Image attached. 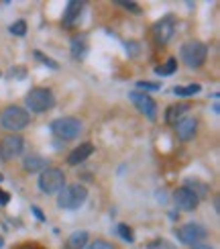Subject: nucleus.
Here are the masks:
<instances>
[{
  "mask_svg": "<svg viewBox=\"0 0 220 249\" xmlns=\"http://www.w3.org/2000/svg\"><path fill=\"white\" fill-rule=\"evenodd\" d=\"M25 104L31 113H47L55 106V96L49 88H33V90L27 94Z\"/></svg>",
  "mask_w": 220,
  "mask_h": 249,
  "instance_id": "f257e3e1",
  "label": "nucleus"
},
{
  "mask_svg": "<svg viewBox=\"0 0 220 249\" xmlns=\"http://www.w3.org/2000/svg\"><path fill=\"white\" fill-rule=\"evenodd\" d=\"M88 198V190L79 184H72V186H63V190L57 196V204L65 208V211H76L79 208Z\"/></svg>",
  "mask_w": 220,
  "mask_h": 249,
  "instance_id": "f03ea898",
  "label": "nucleus"
},
{
  "mask_svg": "<svg viewBox=\"0 0 220 249\" xmlns=\"http://www.w3.org/2000/svg\"><path fill=\"white\" fill-rule=\"evenodd\" d=\"M0 123H2L6 131L16 133V131H23V129L31 123V115L21 106H8V108H4L2 116H0Z\"/></svg>",
  "mask_w": 220,
  "mask_h": 249,
  "instance_id": "7ed1b4c3",
  "label": "nucleus"
},
{
  "mask_svg": "<svg viewBox=\"0 0 220 249\" xmlns=\"http://www.w3.org/2000/svg\"><path fill=\"white\" fill-rule=\"evenodd\" d=\"M179 57L188 67H200L208 57V47L200 41H188L179 49Z\"/></svg>",
  "mask_w": 220,
  "mask_h": 249,
  "instance_id": "20e7f679",
  "label": "nucleus"
},
{
  "mask_svg": "<svg viewBox=\"0 0 220 249\" xmlns=\"http://www.w3.org/2000/svg\"><path fill=\"white\" fill-rule=\"evenodd\" d=\"M65 186V174L59 167H47L39 176V188L45 194H59Z\"/></svg>",
  "mask_w": 220,
  "mask_h": 249,
  "instance_id": "39448f33",
  "label": "nucleus"
},
{
  "mask_svg": "<svg viewBox=\"0 0 220 249\" xmlns=\"http://www.w3.org/2000/svg\"><path fill=\"white\" fill-rule=\"evenodd\" d=\"M51 133L57 137V139H76L79 137L82 133V123H79V118L76 116H62V118H55L51 123Z\"/></svg>",
  "mask_w": 220,
  "mask_h": 249,
  "instance_id": "423d86ee",
  "label": "nucleus"
},
{
  "mask_svg": "<svg viewBox=\"0 0 220 249\" xmlns=\"http://www.w3.org/2000/svg\"><path fill=\"white\" fill-rule=\"evenodd\" d=\"M177 239L182 243L186 245H196L200 239H206L208 235V229L204 225H200V223H186L184 227H179L177 231H175Z\"/></svg>",
  "mask_w": 220,
  "mask_h": 249,
  "instance_id": "0eeeda50",
  "label": "nucleus"
},
{
  "mask_svg": "<svg viewBox=\"0 0 220 249\" xmlns=\"http://www.w3.org/2000/svg\"><path fill=\"white\" fill-rule=\"evenodd\" d=\"M23 147H25L23 137L6 135L4 139H0V159H2V162H11V159L23 153Z\"/></svg>",
  "mask_w": 220,
  "mask_h": 249,
  "instance_id": "6e6552de",
  "label": "nucleus"
},
{
  "mask_svg": "<svg viewBox=\"0 0 220 249\" xmlns=\"http://www.w3.org/2000/svg\"><path fill=\"white\" fill-rule=\"evenodd\" d=\"M128 98H131V102L135 104L137 111L141 115H145L147 118H151L153 121V118L157 116V102L147 92H131Z\"/></svg>",
  "mask_w": 220,
  "mask_h": 249,
  "instance_id": "1a4fd4ad",
  "label": "nucleus"
},
{
  "mask_svg": "<svg viewBox=\"0 0 220 249\" xmlns=\"http://www.w3.org/2000/svg\"><path fill=\"white\" fill-rule=\"evenodd\" d=\"M175 33V18L173 17H163L161 21H157L153 27V39L159 45H165Z\"/></svg>",
  "mask_w": 220,
  "mask_h": 249,
  "instance_id": "9d476101",
  "label": "nucleus"
},
{
  "mask_svg": "<svg viewBox=\"0 0 220 249\" xmlns=\"http://www.w3.org/2000/svg\"><path fill=\"white\" fill-rule=\"evenodd\" d=\"M173 200H175L179 211H194V208L198 206V202H200L192 192L186 190V188H177V190L173 192Z\"/></svg>",
  "mask_w": 220,
  "mask_h": 249,
  "instance_id": "9b49d317",
  "label": "nucleus"
},
{
  "mask_svg": "<svg viewBox=\"0 0 220 249\" xmlns=\"http://www.w3.org/2000/svg\"><path fill=\"white\" fill-rule=\"evenodd\" d=\"M196 129H198V121L194 116H186V118H182V121L175 125L177 137L182 139V141H189V139L196 135Z\"/></svg>",
  "mask_w": 220,
  "mask_h": 249,
  "instance_id": "f8f14e48",
  "label": "nucleus"
},
{
  "mask_svg": "<svg viewBox=\"0 0 220 249\" xmlns=\"http://www.w3.org/2000/svg\"><path fill=\"white\" fill-rule=\"evenodd\" d=\"M92 153H94V145L92 143H79L74 151L67 155V164L69 166H79L82 162H86Z\"/></svg>",
  "mask_w": 220,
  "mask_h": 249,
  "instance_id": "ddd939ff",
  "label": "nucleus"
},
{
  "mask_svg": "<svg viewBox=\"0 0 220 249\" xmlns=\"http://www.w3.org/2000/svg\"><path fill=\"white\" fill-rule=\"evenodd\" d=\"M82 11H84V4L82 2H78V0H72V2H67L65 6V11H63V18H62V23L63 27H72L79 17H82Z\"/></svg>",
  "mask_w": 220,
  "mask_h": 249,
  "instance_id": "4468645a",
  "label": "nucleus"
},
{
  "mask_svg": "<svg viewBox=\"0 0 220 249\" xmlns=\"http://www.w3.org/2000/svg\"><path fill=\"white\" fill-rule=\"evenodd\" d=\"M189 111V104H186V102H182V104H172L165 111V121H167V125H172V127H175L179 121L184 118V115Z\"/></svg>",
  "mask_w": 220,
  "mask_h": 249,
  "instance_id": "2eb2a0df",
  "label": "nucleus"
},
{
  "mask_svg": "<svg viewBox=\"0 0 220 249\" xmlns=\"http://www.w3.org/2000/svg\"><path fill=\"white\" fill-rule=\"evenodd\" d=\"M184 188H186V190L192 192V194L198 198V200H202V198H206V196H208V192H210V186H208L206 182H202V180H198V178H188L186 184H184Z\"/></svg>",
  "mask_w": 220,
  "mask_h": 249,
  "instance_id": "dca6fc26",
  "label": "nucleus"
},
{
  "mask_svg": "<svg viewBox=\"0 0 220 249\" xmlns=\"http://www.w3.org/2000/svg\"><path fill=\"white\" fill-rule=\"evenodd\" d=\"M23 167H25L27 172L35 174V172H43V170H47V167H49V162H47L45 157H41V155H29V157L23 159Z\"/></svg>",
  "mask_w": 220,
  "mask_h": 249,
  "instance_id": "f3484780",
  "label": "nucleus"
},
{
  "mask_svg": "<svg viewBox=\"0 0 220 249\" xmlns=\"http://www.w3.org/2000/svg\"><path fill=\"white\" fill-rule=\"evenodd\" d=\"M88 231H76L65 239L63 249H84L88 245Z\"/></svg>",
  "mask_w": 220,
  "mask_h": 249,
  "instance_id": "a211bd4d",
  "label": "nucleus"
},
{
  "mask_svg": "<svg viewBox=\"0 0 220 249\" xmlns=\"http://www.w3.org/2000/svg\"><path fill=\"white\" fill-rule=\"evenodd\" d=\"M86 51H88L86 41H84V39H79V37H76L74 41H72V55H74L76 59H84Z\"/></svg>",
  "mask_w": 220,
  "mask_h": 249,
  "instance_id": "6ab92c4d",
  "label": "nucleus"
},
{
  "mask_svg": "<svg viewBox=\"0 0 220 249\" xmlns=\"http://www.w3.org/2000/svg\"><path fill=\"white\" fill-rule=\"evenodd\" d=\"M202 90V86L200 84H189V86H175L173 88V94L175 96H194Z\"/></svg>",
  "mask_w": 220,
  "mask_h": 249,
  "instance_id": "aec40b11",
  "label": "nucleus"
},
{
  "mask_svg": "<svg viewBox=\"0 0 220 249\" xmlns=\"http://www.w3.org/2000/svg\"><path fill=\"white\" fill-rule=\"evenodd\" d=\"M175 67H177V59L175 57H169L163 66L155 67V74H159V76H172L175 72Z\"/></svg>",
  "mask_w": 220,
  "mask_h": 249,
  "instance_id": "412c9836",
  "label": "nucleus"
},
{
  "mask_svg": "<svg viewBox=\"0 0 220 249\" xmlns=\"http://www.w3.org/2000/svg\"><path fill=\"white\" fill-rule=\"evenodd\" d=\"M147 249H177V247L172 241H167V239H153V241L147 245Z\"/></svg>",
  "mask_w": 220,
  "mask_h": 249,
  "instance_id": "4be33fe9",
  "label": "nucleus"
},
{
  "mask_svg": "<svg viewBox=\"0 0 220 249\" xmlns=\"http://www.w3.org/2000/svg\"><path fill=\"white\" fill-rule=\"evenodd\" d=\"M8 31H11L13 35H16V37H23V35L27 33V23L23 21V18H21V21H15V23L11 25V29H8Z\"/></svg>",
  "mask_w": 220,
  "mask_h": 249,
  "instance_id": "5701e85b",
  "label": "nucleus"
},
{
  "mask_svg": "<svg viewBox=\"0 0 220 249\" xmlns=\"http://www.w3.org/2000/svg\"><path fill=\"white\" fill-rule=\"evenodd\" d=\"M33 55H35V57H37V59H39V62H41V64L49 66L51 69H59V64H57V62H53L51 57H47L45 53H41V51H33Z\"/></svg>",
  "mask_w": 220,
  "mask_h": 249,
  "instance_id": "b1692460",
  "label": "nucleus"
},
{
  "mask_svg": "<svg viewBox=\"0 0 220 249\" xmlns=\"http://www.w3.org/2000/svg\"><path fill=\"white\" fill-rule=\"evenodd\" d=\"M116 231H118V235L123 237V241H126V243H133V241H135L133 231H131V229H128L126 225H118V229H116Z\"/></svg>",
  "mask_w": 220,
  "mask_h": 249,
  "instance_id": "393cba45",
  "label": "nucleus"
},
{
  "mask_svg": "<svg viewBox=\"0 0 220 249\" xmlns=\"http://www.w3.org/2000/svg\"><path fill=\"white\" fill-rule=\"evenodd\" d=\"M118 4H121L123 8H126V11H131L133 15H141V6H139L137 2H131V0H121Z\"/></svg>",
  "mask_w": 220,
  "mask_h": 249,
  "instance_id": "a878e982",
  "label": "nucleus"
},
{
  "mask_svg": "<svg viewBox=\"0 0 220 249\" xmlns=\"http://www.w3.org/2000/svg\"><path fill=\"white\" fill-rule=\"evenodd\" d=\"M137 88H141V90H159L161 84H159V82H145V80H139Z\"/></svg>",
  "mask_w": 220,
  "mask_h": 249,
  "instance_id": "bb28decb",
  "label": "nucleus"
},
{
  "mask_svg": "<svg viewBox=\"0 0 220 249\" xmlns=\"http://www.w3.org/2000/svg\"><path fill=\"white\" fill-rule=\"evenodd\" d=\"M88 249H114L112 243H108V241H94V243H90Z\"/></svg>",
  "mask_w": 220,
  "mask_h": 249,
  "instance_id": "cd10ccee",
  "label": "nucleus"
},
{
  "mask_svg": "<svg viewBox=\"0 0 220 249\" xmlns=\"http://www.w3.org/2000/svg\"><path fill=\"white\" fill-rule=\"evenodd\" d=\"M8 202H11V196H8L4 190H0V206H6Z\"/></svg>",
  "mask_w": 220,
  "mask_h": 249,
  "instance_id": "c85d7f7f",
  "label": "nucleus"
},
{
  "mask_svg": "<svg viewBox=\"0 0 220 249\" xmlns=\"http://www.w3.org/2000/svg\"><path fill=\"white\" fill-rule=\"evenodd\" d=\"M31 211H33V215L39 218V221H41V223H45V215H43L41 211H39V206H31Z\"/></svg>",
  "mask_w": 220,
  "mask_h": 249,
  "instance_id": "c756f323",
  "label": "nucleus"
},
{
  "mask_svg": "<svg viewBox=\"0 0 220 249\" xmlns=\"http://www.w3.org/2000/svg\"><path fill=\"white\" fill-rule=\"evenodd\" d=\"M192 249H212L210 245H204V243H196V245H192Z\"/></svg>",
  "mask_w": 220,
  "mask_h": 249,
  "instance_id": "7c9ffc66",
  "label": "nucleus"
},
{
  "mask_svg": "<svg viewBox=\"0 0 220 249\" xmlns=\"http://www.w3.org/2000/svg\"><path fill=\"white\" fill-rule=\"evenodd\" d=\"M4 245V241H2V237H0V247H2Z\"/></svg>",
  "mask_w": 220,
  "mask_h": 249,
  "instance_id": "2f4dec72",
  "label": "nucleus"
},
{
  "mask_svg": "<svg viewBox=\"0 0 220 249\" xmlns=\"http://www.w3.org/2000/svg\"><path fill=\"white\" fill-rule=\"evenodd\" d=\"M2 180H4V178H2V174H0V182H2Z\"/></svg>",
  "mask_w": 220,
  "mask_h": 249,
  "instance_id": "473e14b6",
  "label": "nucleus"
}]
</instances>
